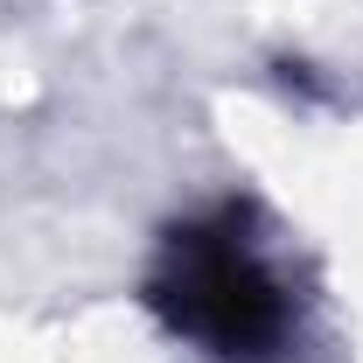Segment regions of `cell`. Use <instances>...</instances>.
I'll return each instance as SVG.
<instances>
[{"instance_id": "1", "label": "cell", "mask_w": 363, "mask_h": 363, "mask_svg": "<svg viewBox=\"0 0 363 363\" xmlns=\"http://www.w3.org/2000/svg\"><path fill=\"white\" fill-rule=\"evenodd\" d=\"M147 301L210 363H286L294 350V294L259 252L245 203H210L182 217L161 238Z\"/></svg>"}]
</instances>
